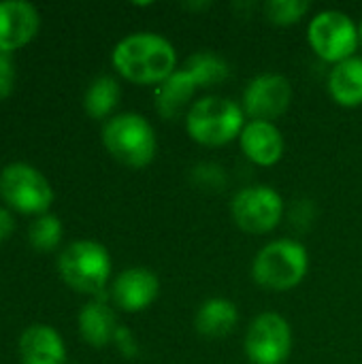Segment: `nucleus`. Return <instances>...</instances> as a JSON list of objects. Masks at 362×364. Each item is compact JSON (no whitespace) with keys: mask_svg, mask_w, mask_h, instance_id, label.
<instances>
[{"mask_svg":"<svg viewBox=\"0 0 362 364\" xmlns=\"http://www.w3.org/2000/svg\"><path fill=\"white\" fill-rule=\"evenodd\" d=\"M15 85V66L9 53L0 51V100L9 98Z\"/></svg>","mask_w":362,"mask_h":364,"instance_id":"5701e85b","label":"nucleus"},{"mask_svg":"<svg viewBox=\"0 0 362 364\" xmlns=\"http://www.w3.org/2000/svg\"><path fill=\"white\" fill-rule=\"evenodd\" d=\"M358 32H361V43H362V21H361V28H358Z\"/></svg>","mask_w":362,"mask_h":364,"instance_id":"a878e982","label":"nucleus"},{"mask_svg":"<svg viewBox=\"0 0 362 364\" xmlns=\"http://www.w3.org/2000/svg\"><path fill=\"white\" fill-rule=\"evenodd\" d=\"M307 41L324 62L339 64L354 58L361 43V32L348 13L329 9L309 21Z\"/></svg>","mask_w":362,"mask_h":364,"instance_id":"0eeeda50","label":"nucleus"},{"mask_svg":"<svg viewBox=\"0 0 362 364\" xmlns=\"http://www.w3.org/2000/svg\"><path fill=\"white\" fill-rule=\"evenodd\" d=\"M239 322L237 305L228 299H209L201 305L194 326L198 335L207 339H222L228 337Z\"/></svg>","mask_w":362,"mask_h":364,"instance_id":"f3484780","label":"nucleus"},{"mask_svg":"<svg viewBox=\"0 0 362 364\" xmlns=\"http://www.w3.org/2000/svg\"><path fill=\"white\" fill-rule=\"evenodd\" d=\"M292 102V85L284 75L267 73L254 77L243 92V113L254 122H273L282 117Z\"/></svg>","mask_w":362,"mask_h":364,"instance_id":"9d476101","label":"nucleus"},{"mask_svg":"<svg viewBox=\"0 0 362 364\" xmlns=\"http://www.w3.org/2000/svg\"><path fill=\"white\" fill-rule=\"evenodd\" d=\"M183 68L194 77L198 87L218 85V83H222V81H226L230 77V66L220 55H215L211 51H198V53L190 55L186 60Z\"/></svg>","mask_w":362,"mask_h":364,"instance_id":"aec40b11","label":"nucleus"},{"mask_svg":"<svg viewBox=\"0 0 362 364\" xmlns=\"http://www.w3.org/2000/svg\"><path fill=\"white\" fill-rule=\"evenodd\" d=\"M41 17L34 4L23 0L0 2V51L11 53L26 47L38 32Z\"/></svg>","mask_w":362,"mask_h":364,"instance_id":"9b49d317","label":"nucleus"},{"mask_svg":"<svg viewBox=\"0 0 362 364\" xmlns=\"http://www.w3.org/2000/svg\"><path fill=\"white\" fill-rule=\"evenodd\" d=\"M62 232H64L62 222L55 215L45 213V215H38L32 222V226L28 230V241L38 252H51V250H55L60 245Z\"/></svg>","mask_w":362,"mask_h":364,"instance_id":"412c9836","label":"nucleus"},{"mask_svg":"<svg viewBox=\"0 0 362 364\" xmlns=\"http://www.w3.org/2000/svg\"><path fill=\"white\" fill-rule=\"evenodd\" d=\"M79 333L83 337V341L92 348H105L113 341L115 333H117V320L113 309L102 303V301H94L87 303L81 311H79Z\"/></svg>","mask_w":362,"mask_h":364,"instance_id":"dca6fc26","label":"nucleus"},{"mask_svg":"<svg viewBox=\"0 0 362 364\" xmlns=\"http://www.w3.org/2000/svg\"><path fill=\"white\" fill-rule=\"evenodd\" d=\"M0 198L19 213L45 215L53 203V190L38 168L13 162L0 171Z\"/></svg>","mask_w":362,"mask_h":364,"instance_id":"423d86ee","label":"nucleus"},{"mask_svg":"<svg viewBox=\"0 0 362 364\" xmlns=\"http://www.w3.org/2000/svg\"><path fill=\"white\" fill-rule=\"evenodd\" d=\"M307 269V250L292 239H280L265 245L256 254L252 275L260 288L271 292H286L297 288L305 279Z\"/></svg>","mask_w":362,"mask_h":364,"instance_id":"20e7f679","label":"nucleus"},{"mask_svg":"<svg viewBox=\"0 0 362 364\" xmlns=\"http://www.w3.org/2000/svg\"><path fill=\"white\" fill-rule=\"evenodd\" d=\"M21 364H64L66 348L60 333L45 324L28 326L19 337Z\"/></svg>","mask_w":362,"mask_h":364,"instance_id":"4468645a","label":"nucleus"},{"mask_svg":"<svg viewBox=\"0 0 362 364\" xmlns=\"http://www.w3.org/2000/svg\"><path fill=\"white\" fill-rule=\"evenodd\" d=\"M309 9H312V4L307 0H269L265 4L267 17L277 26L297 23Z\"/></svg>","mask_w":362,"mask_h":364,"instance_id":"4be33fe9","label":"nucleus"},{"mask_svg":"<svg viewBox=\"0 0 362 364\" xmlns=\"http://www.w3.org/2000/svg\"><path fill=\"white\" fill-rule=\"evenodd\" d=\"M119 96H122L119 83L113 77L102 75V77H98V79H94L90 83V87L85 92V98H83V107H85L90 117L102 119V117L111 115V111L117 107Z\"/></svg>","mask_w":362,"mask_h":364,"instance_id":"6ab92c4d","label":"nucleus"},{"mask_svg":"<svg viewBox=\"0 0 362 364\" xmlns=\"http://www.w3.org/2000/svg\"><path fill=\"white\" fill-rule=\"evenodd\" d=\"M230 211L241 230L250 235H265L282 222L284 200L269 186H252L235 194Z\"/></svg>","mask_w":362,"mask_h":364,"instance_id":"6e6552de","label":"nucleus"},{"mask_svg":"<svg viewBox=\"0 0 362 364\" xmlns=\"http://www.w3.org/2000/svg\"><path fill=\"white\" fill-rule=\"evenodd\" d=\"M292 352V331L280 314H260L245 333V354L254 364H284Z\"/></svg>","mask_w":362,"mask_h":364,"instance_id":"1a4fd4ad","label":"nucleus"},{"mask_svg":"<svg viewBox=\"0 0 362 364\" xmlns=\"http://www.w3.org/2000/svg\"><path fill=\"white\" fill-rule=\"evenodd\" d=\"M113 341H115V346L119 348V352H122L124 356L132 358V356L137 354V343H134V339H132V335H130L128 328L119 326L117 333H115V337H113Z\"/></svg>","mask_w":362,"mask_h":364,"instance_id":"b1692460","label":"nucleus"},{"mask_svg":"<svg viewBox=\"0 0 362 364\" xmlns=\"http://www.w3.org/2000/svg\"><path fill=\"white\" fill-rule=\"evenodd\" d=\"M198 90V83L194 81V77L181 68L175 70L166 81H162L156 92H154V102H156V111L164 117V119H175L183 113V109L188 107V102L192 100L194 92Z\"/></svg>","mask_w":362,"mask_h":364,"instance_id":"2eb2a0df","label":"nucleus"},{"mask_svg":"<svg viewBox=\"0 0 362 364\" xmlns=\"http://www.w3.org/2000/svg\"><path fill=\"white\" fill-rule=\"evenodd\" d=\"M58 273L70 290L100 294L111 277V256L105 245L81 239L64 247L58 258Z\"/></svg>","mask_w":362,"mask_h":364,"instance_id":"39448f33","label":"nucleus"},{"mask_svg":"<svg viewBox=\"0 0 362 364\" xmlns=\"http://www.w3.org/2000/svg\"><path fill=\"white\" fill-rule=\"evenodd\" d=\"M245 128L243 109L224 96H205L186 113V130L192 141L207 147H222L235 141Z\"/></svg>","mask_w":362,"mask_h":364,"instance_id":"f03ea898","label":"nucleus"},{"mask_svg":"<svg viewBox=\"0 0 362 364\" xmlns=\"http://www.w3.org/2000/svg\"><path fill=\"white\" fill-rule=\"evenodd\" d=\"M239 143L245 158L258 166H273L284 156V136L273 122H247Z\"/></svg>","mask_w":362,"mask_h":364,"instance_id":"ddd939ff","label":"nucleus"},{"mask_svg":"<svg viewBox=\"0 0 362 364\" xmlns=\"http://www.w3.org/2000/svg\"><path fill=\"white\" fill-rule=\"evenodd\" d=\"M102 145L107 151L130 168H145L154 162L158 139L151 124L139 113H119L102 128Z\"/></svg>","mask_w":362,"mask_h":364,"instance_id":"7ed1b4c3","label":"nucleus"},{"mask_svg":"<svg viewBox=\"0 0 362 364\" xmlns=\"http://www.w3.org/2000/svg\"><path fill=\"white\" fill-rule=\"evenodd\" d=\"M13 230H15V222H13L11 213H9L6 209L0 207V243L6 241V239L11 237Z\"/></svg>","mask_w":362,"mask_h":364,"instance_id":"393cba45","label":"nucleus"},{"mask_svg":"<svg viewBox=\"0 0 362 364\" xmlns=\"http://www.w3.org/2000/svg\"><path fill=\"white\" fill-rule=\"evenodd\" d=\"M160 292V282L154 271L145 267H132L119 273L113 282L111 296L113 303L128 314L147 309Z\"/></svg>","mask_w":362,"mask_h":364,"instance_id":"f8f14e48","label":"nucleus"},{"mask_svg":"<svg viewBox=\"0 0 362 364\" xmlns=\"http://www.w3.org/2000/svg\"><path fill=\"white\" fill-rule=\"evenodd\" d=\"M113 68L139 85H160L177 68L173 43L156 32H134L124 36L111 53Z\"/></svg>","mask_w":362,"mask_h":364,"instance_id":"f257e3e1","label":"nucleus"},{"mask_svg":"<svg viewBox=\"0 0 362 364\" xmlns=\"http://www.w3.org/2000/svg\"><path fill=\"white\" fill-rule=\"evenodd\" d=\"M329 92L333 100L341 107L362 105V58H350L339 64L329 75Z\"/></svg>","mask_w":362,"mask_h":364,"instance_id":"a211bd4d","label":"nucleus"}]
</instances>
